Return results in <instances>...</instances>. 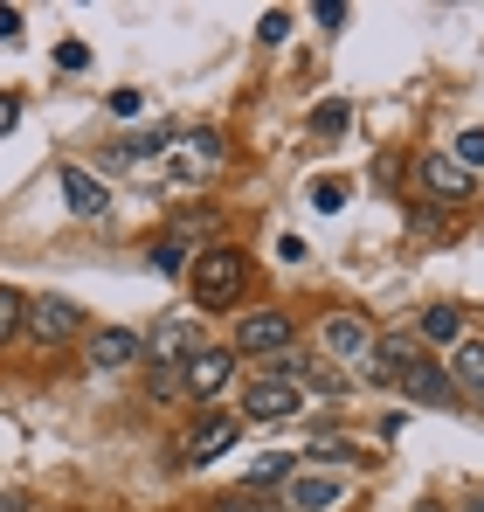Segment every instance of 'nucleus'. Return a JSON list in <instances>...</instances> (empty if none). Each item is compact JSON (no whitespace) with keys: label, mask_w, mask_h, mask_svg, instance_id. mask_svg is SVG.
Returning <instances> with one entry per match:
<instances>
[{"label":"nucleus","mask_w":484,"mask_h":512,"mask_svg":"<svg viewBox=\"0 0 484 512\" xmlns=\"http://www.w3.org/2000/svg\"><path fill=\"white\" fill-rule=\"evenodd\" d=\"M83 63H90V49H83V42H63V49H56V70H83Z\"/></svg>","instance_id":"26"},{"label":"nucleus","mask_w":484,"mask_h":512,"mask_svg":"<svg viewBox=\"0 0 484 512\" xmlns=\"http://www.w3.org/2000/svg\"><path fill=\"white\" fill-rule=\"evenodd\" d=\"M457 333H464V312H457V305H429V312H422V340L450 346Z\"/></svg>","instance_id":"16"},{"label":"nucleus","mask_w":484,"mask_h":512,"mask_svg":"<svg viewBox=\"0 0 484 512\" xmlns=\"http://www.w3.org/2000/svg\"><path fill=\"white\" fill-rule=\"evenodd\" d=\"M312 208H319V215H339V208H346V180H332V173L312 180Z\"/></svg>","instance_id":"19"},{"label":"nucleus","mask_w":484,"mask_h":512,"mask_svg":"<svg viewBox=\"0 0 484 512\" xmlns=\"http://www.w3.org/2000/svg\"><path fill=\"white\" fill-rule=\"evenodd\" d=\"M402 388L415 395V402H436V409H450V402H457V388H450V367H443V360H408V367H402Z\"/></svg>","instance_id":"9"},{"label":"nucleus","mask_w":484,"mask_h":512,"mask_svg":"<svg viewBox=\"0 0 484 512\" xmlns=\"http://www.w3.org/2000/svg\"><path fill=\"white\" fill-rule=\"evenodd\" d=\"M346 125H353V111H346V104H339V97H332V104H319V111H312V132H325V139H339V132H346Z\"/></svg>","instance_id":"18"},{"label":"nucleus","mask_w":484,"mask_h":512,"mask_svg":"<svg viewBox=\"0 0 484 512\" xmlns=\"http://www.w3.org/2000/svg\"><path fill=\"white\" fill-rule=\"evenodd\" d=\"M291 340H298V326L284 312H249V319H236L242 353H291Z\"/></svg>","instance_id":"5"},{"label":"nucleus","mask_w":484,"mask_h":512,"mask_svg":"<svg viewBox=\"0 0 484 512\" xmlns=\"http://www.w3.org/2000/svg\"><path fill=\"white\" fill-rule=\"evenodd\" d=\"M312 457H332V464H360V450H353V443H339V436H319V443H312Z\"/></svg>","instance_id":"23"},{"label":"nucleus","mask_w":484,"mask_h":512,"mask_svg":"<svg viewBox=\"0 0 484 512\" xmlns=\"http://www.w3.org/2000/svg\"><path fill=\"white\" fill-rule=\"evenodd\" d=\"M339 499H346V485L339 478H312V471L284 485V512H332Z\"/></svg>","instance_id":"10"},{"label":"nucleus","mask_w":484,"mask_h":512,"mask_svg":"<svg viewBox=\"0 0 484 512\" xmlns=\"http://www.w3.org/2000/svg\"><path fill=\"white\" fill-rule=\"evenodd\" d=\"M139 104H146V97H139V90H111V111H118V118H132V111H139Z\"/></svg>","instance_id":"27"},{"label":"nucleus","mask_w":484,"mask_h":512,"mask_svg":"<svg viewBox=\"0 0 484 512\" xmlns=\"http://www.w3.org/2000/svg\"><path fill=\"white\" fill-rule=\"evenodd\" d=\"M229 374H236V353H229V346H201V353L180 367V388H187L194 402H208V395H222Z\"/></svg>","instance_id":"4"},{"label":"nucleus","mask_w":484,"mask_h":512,"mask_svg":"<svg viewBox=\"0 0 484 512\" xmlns=\"http://www.w3.org/2000/svg\"><path fill=\"white\" fill-rule=\"evenodd\" d=\"M471 512H484V492H478V499H471Z\"/></svg>","instance_id":"33"},{"label":"nucleus","mask_w":484,"mask_h":512,"mask_svg":"<svg viewBox=\"0 0 484 512\" xmlns=\"http://www.w3.org/2000/svg\"><path fill=\"white\" fill-rule=\"evenodd\" d=\"M415 512H443V506H429V499H422V506H415Z\"/></svg>","instance_id":"32"},{"label":"nucleus","mask_w":484,"mask_h":512,"mask_svg":"<svg viewBox=\"0 0 484 512\" xmlns=\"http://www.w3.org/2000/svg\"><path fill=\"white\" fill-rule=\"evenodd\" d=\"M319 340H325V353H339V360H367V353H374L367 326H360L353 312H332V319L319 326Z\"/></svg>","instance_id":"11"},{"label":"nucleus","mask_w":484,"mask_h":512,"mask_svg":"<svg viewBox=\"0 0 484 512\" xmlns=\"http://www.w3.org/2000/svg\"><path fill=\"white\" fill-rule=\"evenodd\" d=\"M187 284H194V298L201 305H236L242 284H249V263H242V250H201L194 263H187Z\"/></svg>","instance_id":"1"},{"label":"nucleus","mask_w":484,"mask_h":512,"mask_svg":"<svg viewBox=\"0 0 484 512\" xmlns=\"http://www.w3.org/2000/svg\"><path fill=\"white\" fill-rule=\"evenodd\" d=\"M201 353V326L194 319H166L160 333L146 340V367H187Z\"/></svg>","instance_id":"6"},{"label":"nucleus","mask_w":484,"mask_h":512,"mask_svg":"<svg viewBox=\"0 0 484 512\" xmlns=\"http://www.w3.org/2000/svg\"><path fill=\"white\" fill-rule=\"evenodd\" d=\"M215 512H270V506H263V499H249V492H242V499H222V506H215Z\"/></svg>","instance_id":"28"},{"label":"nucleus","mask_w":484,"mask_h":512,"mask_svg":"<svg viewBox=\"0 0 484 512\" xmlns=\"http://www.w3.org/2000/svg\"><path fill=\"white\" fill-rule=\"evenodd\" d=\"M450 388L471 395V402H484V340H464L450 353Z\"/></svg>","instance_id":"12"},{"label":"nucleus","mask_w":484,"mask_h":512,"mask_svg":"<svg viewBox=\"0 0 484 512\" xmlns=\"http://www.w3.org/2000/svg\"><path fill=\"white\" fill-rule=\"evenodd\" d=\"M256 35H263V42H284V35H291V14H284V7H270V14L256 21Z\"/></svg>","instance_id":"24"},{"label":"nucleus","mask_w":484,"mask_h":512,"mask_svg":"<svg viewBox=\"0 0 484 512\" xmlns=\"http://www.w3.org/2000/svg\"><path fill=\"white\" fill-rule=\"evenodd\" d=\"M14 118H21V104H14V97H0V139L14 132Z\"/></svg>","instance_id":"30"},{"label":"nucleus","mask_w":484,"mask_h":512,"mask_svg":"<svg viewBox=\"0 0 484 512\" xmlns=\"http://www.w3.org/2000/svg\"><path fill=\"white\" fill-rule=\"evenodd\" d=\"M415 180H422V187H429V201H443V208H457V201L471 194V173L457 167L450 153H429V160L415 167Z\"/></svg>","instance_id":"8"},{"label":"nucleus","mask_w":484,"mask_h":512,"mask_svg":"<svg viewBox=\"0 0 484 512\" xmlns=\"http://www.w3.org/2000/svg\"><path fill=\"white\" fill-rule=\"evenodd\" d=\"M21 305H28V298L0 284V346H7V340H14V333H21Z\"/></svg>","instance_id":"20"},{"label":"nucleus","mask_w":484,"mask_h":512,"mask_svg":"<svg viewBox=\"0 0 484 512\" xmlns=\"http://www.w3.org/2000/svg\"><path fill=\"white\" fill-rule=\"evenodd\" d=\"M284 478H291V457H256V471L242 478V492L256 499V492H270V485H284Z\"/></svg>","instance_id":"17"},{"label":"nucleus","mask_w":484,"mask_h":512,"mask_svg":"<svg viewBox=\"0 0 484 512\" xmlns=\"http://www.w3.org/2000/svg\"><path fill=\"white\" fill-rule=\"evenodd\" d=\"M132 360H139V333H125V326L90 333V367H132Z\"/></svg>","instance_id":"13"},{"label":"nucleus","mask_w":484,"mask_h":512,"mask_svg":"<svg viewBox=\"0 0 484 512\" xmlns=\"http://www.w3.org/2000/svg\"><path fill=\"white\" fill-rule=\"evenodd\" d=\"M153 270H160V277H180V270H187V243H180V236H166L160 250H153Z\"/></svg>","instance_id":"21"},{"label":"nucleus","mask_w":484,"mask_h":512,"mask_svg":"<svg viewBox=\"0 0 484 512\" xmlns=\"http://www.w3.org/2000/svg\"><path fill=\"white\" fill-rule=\"evenodd\" d=\"M14 35H21V14H14V7H0V42H14Z\"/></svg>","instance_id":"29"},{"label":"nucleus","mask_w":484,"mask_h":512,"mask_svg":"<svg viewBox=\"0 0 484 512\" xmlns=\"http://www.w3.org/2000/svg\"><path fill=\"white\" fill-rule=\"evenodd\" d=\"M415 360V340L408 333H388V340H374V360H367V381H402V367Z\"/></svg>","instance_id":"14"},{"label":"nucleus","mask_w":484,"mask_h":512,"mask_svg":"<svg viewBox=\"0 0 484 512\" xmlns=\"http://www.w3.org/2000/svg\"><path fill=\"white\" fill-rule=\"evenodd\" d=\"M153 395H160V402L187 395V388H180V367H153Z\"/></svg>","instance_id":"25"},{"label":"nucleus","mask_w":484,"mask_h":512,"mask_svg":"<svg viewBox=\"0 0 484 512\" xmlns=\"http://www.w3.org/2000/svg\"><path fill=\"white\" fill-rule=\"evenodd\" d=\"M450 160H457L464 173H471V167H484V125H478V132H464V139H457V153H450Z\"/></svg>","instance_id":"22"},{"label":"nucleus","mask_w":484,"mask_h":512,"mask_svg":"<svg viewBox=\"0 0 484 512\" xmlns=\"http://www.w3.org/2000/svg\"><path fill=\"white\" fill-rule=\"evenodd\" d=\"M242 416H256V423H291V416H298V388H291L284 374H256V381L242 388Z\"/></svg>","instance_id":"3"},{"label":"nucleus","mask_w":484,"mask_h":512,"mask_svg":"<svg viewBox=\"0 0 484 512\" xmlns=\"http://www.w3.org/2000/svg\"><path fill=\"white\" fill-rule=\"evenodd\" d=\"M0 512H28V499L21 492H0Z\"/></svg>","instance_id":"31"},{"label":"nucleus","mask_w":484,"mask_h":512,"mask_svg":"<svg viewBox=\"0 0 484 512\" xmlns=\"http://www.w3.org/2000/svg\"><path fill=\"white\" fill-rule=\"evenodd\" d=\"M21 326H28L42 346H63V340H77V333H83V305H70L63 291H42V298L21 305Z\"/></svg>","instance_id":"2"},{"label":"nucleus","mask_w":484,"mask_h":512,"mask_svg":"<svg viewBox=\"0 0 484 512\" xmlns=\"http://www.w3.org/2000/svg\"><path fill=\"white\" fill-rule=\"evenodd\" d=\"M63 201H70V215H104V180H90L83 167H63Z\"/></svg>","instance_id":"15"},{"label":"nucleus","mask_w":484,"mask_h":512,"mask_svg":"<svg viewBox=\"0 0 484 512\" xmlns=\"http://www.w3.org/2000/svg\"><path fill=\"white\" fill-rule=\"evenodd\" d=\"M236 416H222V409H208L201 423L187 429V443H180V464H208V457H222L229 443H236Z\"/></svg>","instance_id":"7"}]
</instances>
